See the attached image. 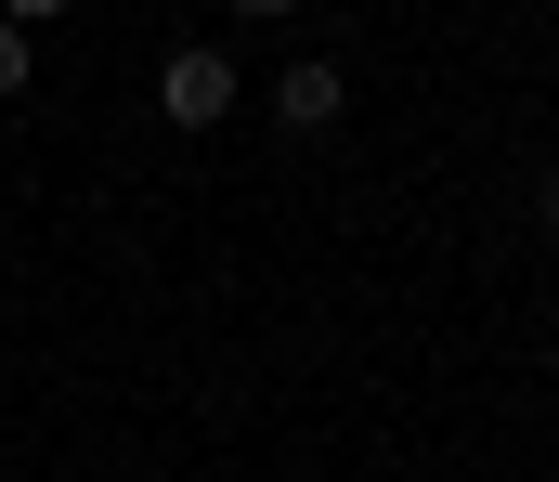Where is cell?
Instances as JSON below:
<instances>
[{
	"instance_id": "1",
	"label": "cell",
	"mask_w": 559,
	"mask_h": 482,
	"mask_svg": "<svg viewBox=\"0 0 559 482\" xmlns=\"http://www.w3.org/2000/svg\"><path fill=\"white\" fill-rule=\"evenodd\" d=\"M156 105H169V131H209L222 105H235V66L195 39V52H169V79H156Z\"/></svg>"
},
{
	"instance_id": "2",
	"label": "cell",
	"mask_w": 559,
	"mask_h": 482,
	"mask_svg": "<svg viewBox=\"0 0 559 482\" xmlns=\"http://www.w3.org/2000/svg\"><path fill=\"white\" fill-rule=\"evenodd\" d=\"M338 105H352L338 66H286V79H274V118H286V131H338Z\"/></svg>"
},
{
	"instance_id": "3",
	"label": "cell",
	"mask_w": 559,
	"mask_h": 482,
	"mask_svg": "<svg viewBox=\"0 0 559 482\" xmlns=\"http://www.w3.org/2000/svg\"><path fill=\"white\" fill-rule=\"evenodd\" d=\"M13 92H26V39L0 26V105H13Z\"/></svg>"
}]
</instances>
